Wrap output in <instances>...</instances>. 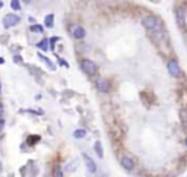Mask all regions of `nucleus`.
I'll list each match as a JSON object with an SVG mask.
<instances>
[{"label": "nucleus", "mask_w": 187, "mask_h": 177, "mask_svg": "<svg viewBox=\"0 0 187 177\" xmlns=\"http://www.w3.org/2000/svg\"><path fill=\"white\" fill-rule=\"evenodd\" d=\"M142 25L149 31H161V22L155 16H145L142 19Z\"/></svg>", "instance_id": "nucleus-1"}, {"label": "nucleus", "mask_w": 187, "mask_h": 177, "mask_svg": "<svg viewBox=\"0 0 187 177\" xmlns=\"http://www.w3.org/2000/svg\"><path fill=\"white\" fill-rule=\"evenodd\" d=\"M81 69L86 73L88 76H94V75L98 73V66H96V63H94L92 60H88V59L81 60Z\"/></svg>", "instance_id": "nucleus-2"}, {"label": "nucleus", "mask_w": 187, "mask_h": 177, "mask_svg": "<svg viewBox=\"0 0 187 177\" xmlns=\"http://www.w3.org/2000/svg\"><path fill=\"white\" fill-rule=\"evenodd\" d=\"M21 18L18 15L15 13H7L5 15V18H3V26L5 28H12V26H16V25L19 24Z\"/></svg>", "instance_id": "nucleus-3"}, {"label": "nucleus", "mask_w": 187, "mask_h": 177, "mask_svg": "<svg viewBox=\"0 0 187 177\" xmlns=\"http://www.w3.org/2000/svg\"><path fill=\"white\" fill-rule=\"evenodd\" d=\"M85 35H86V31H85V28L81 26V25H76V26L72 28V37L75 40H82Z\"/></svg>", "instance_id": "nucleus-4"}, {"label": "nucleus", "mask_w": 187, "mask_h": 177, "mask_svg": "<svg viewBox=\"0 0 187 177\" xmlns=\"http://www.w3.org/2000/svg\"><path fill=\"white\" fill-rule=\"evenodd\" d=\"M167 67H168V72H170L171 76L175 78V76L180 75V66H178V63L175 62V60H170L168 65H167Z\"/></svg>", "instance_id": "nucleus-5"}, {"label": "nucleus", "mask_w": 187, "mask_h": 177, "mask_svg": "<svg viewBox=\"0 0 187 177\" xmlns=\"http://www.w3.org/2000/svg\"><path fill=\"white\" fill-rule=\"evenodd\" d=\"M82 157H83V160H85V164H86L88 173H89V174H95V173H96V164L94 163V160L88 157L86 154H83Z\"/></svg>", "instance_id": "nucleus-6"}, {"label": "nucleus", "mask_w": 187, "mask_h": 177, "mask_svg": "<svg viewBox=\"0 0 187 177\" xmlns=\"http://www.w3.org/2000/svg\"><path fill=\"white\" fill-rule=\"evenodd\" d=\"M95 85H96V89L100 92H108L110 91V84H108V81L107 79H96L95 82Z\"/></svg>", "instance_id": "nucleus-7"}, {"label": "nucleus", "mask_w": 187, "mask_h": 177, "mask_svg": "<svg viewBox=\"0 0 187 177\" xmlns=\"http://www.w3.org/2000/svg\"><path fill=\"white\" fill-rule=\"evenodd\" d=\"M120 164H121V167L124 168V170H127V171H132V170L134 168V161L132 160V158H129V157H123V158H121Z\"/></svg>", "instance_id": "nucleus-8"}, {"label": "nucleus", "mask_w": 187, "mask_h": 177, "mask_svg": "<svg viewBox=\"0 0 187 177\" xmlns=\"http://www.w3.org/2000/svg\"><path fill=\"white\" fill-rule=\"evenodd\" d=\"M177 21L178 24H180V26H183V28H186L187 25V16H186V12H184V9H177Z\"/></svg>", "instance_id": "nucleus-9"}, {"label": "nucleus", "mask_w": 187, "mask_h": 177, "mask_svg": "<svg viewBox=\"0 0 187 177\" xmlns=\"http://www.w3.org/2000/svg\"><path fill=\"white\" fill-rule=\"evenodd\" d=\"M37 47H38L41 51H48V48L51 47V45H50V40H47V38L41 40V41L37 44Z\"/></svg>", "instance_id": "nucleus-10"}, {"label": "nucleus", "mask_w": 187, "mask_h": 177, "mask_svg": "<svg viewBox=\"0 0 187 177\" xmlns=\"http://www.w3.org/2000/svg\"><path fill=\"white\" fill-rule=\"evenodd\" d=\"M44 25H45L48 29H51L54 26V15L53 13L47 15V16L44 18Z\"/></svg>", "instance_id": "nucleus-11"}, {"label": "nucleus", "mask_w": 187, "mask_h": 177, "mask_svg": "<svg viewBox=\"0 0 187 177\" xmlns=\"http://www.w3.org/2000/svg\"><path fill=\"white\" fill-rule=\"evenodd\" d=\"M86 136V129H83V127H79L73 132V138L75 139H83Z\"/></svg>", "instance_id": "nucleus-12"}, {"label": "nucleus", "mask_w": 187, "mask_h": 177, "mask_svg": "<svg viewBox=\"0 0 187 177\" xmlns=\"http://www.w3.org/2000/svg\"><path fill=\"white\" fill-rule=\"evenodd\" d=\"M94 148H95V152H96V155H98V157H100V158H104V152H102V145H101L100 141H96V142H95Z\"/></svg>", "instance_id": "nucleus-13"}, {"label": "nucleus", "mask_w": 187, "mask_h": 177, "mask_svg": "<svg viewBox=\"0 0 187 177\" xmlns=\"http://www.w3.org/2000/svg\"><path fill=\"white\" fill-rule=\"evenodd\" d=\"M31 31H32V32H35V34H43L44 32V28L41 26V25H38V24H34L32 26H31Z\"/></svg>", "instance_id": "nucleus-14"}, {"label": "nucleus", "mask_w": 187, "mask_h": 177, "mask_svg": "<svg viewBox=\"0 0 187 177\" xmlns=\"http://www.w3.org/2000/svg\"><path fill=\"white\" fill-rule=\"evenodd\" d=\"M10 7L13 10H21V0H10Z\"/></svg>", "instance_id": "nucleus-15"}, {"label": "nucleus", "mask_w": 187, "mask_h": 177, "mask_svg": "<svg viewBox=\"0 0 187 177\" xmlns=\"http://www.w3.org/2000/svg\"><path fill=\"white\" fill-rule=\"evenodd\" d=\"M38 56H40V59H41V60H43V62H45L48 65V67H50V69H51V70H54V69H56V67H54V65L51 62H50V60H48L47 57H45V56H43V54H41V53H38Z\"/></svg>", "instance_id": "nucleus-16"}, {"label": "nucleus", "mask_w": 187, "mask_h": 177, "mask_svg": "<svg viewBox=\"0 0 187 177\" xmlns=\"http://www.w3.org/2000/svg\"><path fill=\"white\" fill-rule=\"evenodd\" d=\"M180 117H181V122H183V125H184V127L187 129V110H181Z\"/></svg>", "instance_id": "nucleus-17"}, {"label": "nucleus", "mask_w": 187, "mask_h": 177, "mask_svg": "<svg viewBox=\"0 0 187 177\" xmlns=\"http://www.w3.org/2000/svg\"><path fill=\"white\" fill-rule=\"evenodd\" d=\"M38 141H40V136H38V135H35V136H34V135H31V136H29V139H28V142H29L31 145H32L34 142H38Z\"/></svg>", "instance_id": "nucleus-18"}, {"label": "nucleus", "mask_w": 187, "mask_h": 177, "mask_svg": "<svg viewBox=\"0 0 187 177\" xmlns=\"http://www.w3.org/2000/svg\"><path fill=\"white\" fill-rule=\"evenodd\" d=\"M57 41H58L57 37H53V38H50V44H51V48H54V45H56L54 43H57Z\"/></svg>", "instance_id": "nucleus-19"}, {"label": "nucleus", "mask_w": 187, "mask_h": 177, "mask_svg": "<svg viewBox=\"0 0 187 177\" xmlns=\"http://www.w3.org/2000/svg\"><path fill=\"white\" fill-rule=\"evenodd\" d=\"M3 127H5V119H3V116H0V132L3 130Z\"/></svg>", "instance_id": "nucleus-20"}, {"label": "nucleus", "mask_w": 187, "mask_h": 177, "mask_svg": "<svg viewBox=\"0 0 187 177\" xmlns=\"http://www.w3.org/2000/svg\"><path fill=\"white\" fill-rule=\"evenodd\" d=\"M0 116H3V105L0 104Z\"/></svg>", "instance_id": "nucleus-21"}, {"label": "nucleus", "mask_w": 187, "mask_h": 177, "mask_svg": "<svg viewBox=\"0 0 187 177\" xmlns=\"http://www.w3.org/2000/svg\"><path fill=\"white\" fill-rule=\"evenodd\" d=\"M24 3H31V0H22Z\"/></svg>", "instance_id": "nucleus-22"}, {"label": "nucleus", "mask_w": 187, "mask_h": 177, "mask_svg": "<svg viewBox=\"0 0 187 177\" xmlns=\"http://www.w3.org/2000/svg\"><path fill=\"white\" fill-rule=\"evenodd\" d=\"M2 7H3V2L0 0V9H2Z\"/></svg>", "instance_id": "nucleus-23"}, {"label": "nucleus", "mask_w": 187, "mask_h": 177, "mask_svg": "<svg viewBox=\"0 0 187 177\" xmlns=\"http://www.w3.org/2000/svg\"><path fill=\"white\" fill-rule=\"evenodd\" d=\"M0 63H5V59H2V57H0Z\"/></svg>", "instance_id": "nucleus-24"}, {"label": "nucleus", "mask_w": 187, "mask_h": 177, "mask_svg": "<svg viewBox=\"0 0 187 177\" xmlns=\"http://www.w3.org/2000/svg\"><path fill=\"white\" fill-rule=\"evenodd\" d=\"M0 92H2V85H0Z\"/></svg>", "instance_id": "nucleus-25"}, {"label": "nucleus", "mask_w": 187, "mask_h": 177, "mask_svg": "<svg viewBox=\"0 0 187 177\" xmlns=\"http://www.w3.org/2000/svg\"><path fill=\"white\" fill-rule=\"evenodd\" d=\"M186 146H187V139H186Z\"/></svg>", "instance_id": "nucleus-26"}]
</instances>
